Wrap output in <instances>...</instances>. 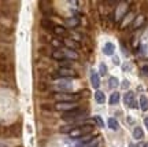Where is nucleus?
Listing matches in <instances>:
<instances>
[{"label":"nucleus","instance_id":"423d86ee","mask_svg":"<svg viewBox=\"0 0 148 147\" xmlns=\"http://www.w3.org/2000/svg\"><path fill=\"white\" fill-rule=\"evenodd\" d=\"M71 81L67 79H59L58 81H56V87H58L59 89H62V91H69V89H71Z\"/></svg>","mask_w":148,"mask_h":147},{"label":"nucleus","instance_id":"39448f33","mask_svg":"<svg viewBox=\"0 0 148 147\" xmlns=\"http://www.w3.org/2000/svg\"><path fill=\"white\" fill-rule=\"evenodd\" d=\"M127 7H129V4H127V3H119V4H118V7H116V12H115L116 22L122 21V19H123V17L129 12Z\"/></svg>","mask_w":148,"mask_h":147},{"label":"nucleus","instance_id":"f3484780","mask_svg":"<svg viewBox=\"0 0 148 147\" xmlns=\"http://www.w3.org/2000/svg\"><path fill=\"white\" fill-rule=\"evenodd\" d=\"M140 109L143 111H147L148 110V98L147 96H140Z\"/></svg>","mask_w":148,"mask_h":147},{"label":"nucleus","instance_id":"a878e982","mask_svg":"<svg viewBox=\"0 0 148 147\" xmlns=\"http://www.w3.org/2000/svg\"><path fill=\"white\" fill-rule=\"evenodd\" d=\"M79 22H78V19L77 18H70L69 21H67V25H70V26H77Z\"/></svg>","mask_w":148,"mask_h":147},{"label":"nucleus","instance_id":"9b49d317","mask_svg":"<svg viewBox=\"0 0 148 147\" xmlns=\"http://www.w3.org/2000/svg\"><path fill=\"white\" fill-rule=\"evenodd\" d=\"M115 51V46L112 44V43H106L104 44V47H103V52L106 54V55H112Z\"/></svg>","mask_w":148,"mask_h":147},{"label":"nucleus","instance_id":"b1692460","mask_svg":"<svg viewBox=\"0 0 148 147\" xmlns=\"http://www.w3.org/2000/svg\"><path fill=\"white\" fill-rule=\"evenodd\" d=\"M93 121H95V122L100 126V128H103V126H104V122H103V120H101L100 116H95V117H93Z\"/></svg>","mask_w":148,"mask_h":147},{"label":"nucleus","instance_id":"20e7f679","mask_svg":"<svg viewBox=\"0 0 148 147\" xmlns=\"http://www.w3.org/2000/svg\"><path fill=\"white\" fill-rule=\"evenodd\" d=\"M55 109L66 113V111H71L74 109H78V105H77V102H58L55 105Z\"/></svg>","mask_w":148,"mask_h":147},{"label":"nucleus","instance_id":"2eb2a0df","mask_svg":"<svg viewBox=\"0 0 148 147\" xmlns=\"http://www.w3.org/2000/svg\"><path fill=\"white\" fill-rule=\"evenodd\" d=\"M133 100H134V94H133L132 91H129V92L125 95V98H123V103L126 106H130Z\"/></svg>","mask_w":148,"mask_h":147},{"label":"nucleus","instance_id":"6ab92c4d","mask_svg":"<svg viewBox=\"0 0 148 147\" xmlns=\"http://www.w3.org/2000/svg\"><path fill=\"white\" fill-rule=\"evenodd\" d=\"M53 32L56 33V35H59V36H64L66 35V28L64 26H60V25H55V28H53Z\"/></svg>","mask_w":148,"mask_h":147},{"label":"nucleus","instance_id":"5701e85b","mask_svg":"<svg viewBox=\"0 0 148 147\" xmlns=\"http://www.w3.org/2000/svg\"><path fill=\"white\" fill-rule=\"evenodd\" d=\"M66 46H67V47H69V50H75V48H78V44H77V43L74 41V40H66Z\"/></svg>","mask_w":148,"mask_h":147},{"label":"nucleus","instance_id":"ddd939ff","mask_svg":"<svg viewBox=\"0 0 148 147\" xmlns=\"http://www.w3.org/2000/svg\"><path fill=\"white\" fill-rule=\"evenodd\" d=\"M107 124H108V128L112 129V131H118V129H119V124H118V121H116L115 118H112V117L108 118Z\"/></svg>","mask_w":148,"mask_h":147},{"label":"nucleus","instance_id":"4468645a","mask_svg":"<svg viewBox=\"0 0 148 147\" xmlns=\"http://www.w3.org/2000/svg\"><path fill=\"white\" fill-rule=\"evenodd\" d=\"M63 54H64V57L69 58V59H74V61L78 59V54L75 52V51H73V50H69V48H67V50L63 51Z\"/></svg>","mask_w":148,"mask_h":147},{"label":"nucleus","instance_id":"c756f323","mask_svg":"<svg viewBox=\"0 0 148 147\" xmlns=\"http://www.w3.org/2000/svg\"><path fill=\"white\" fill-rule=\"evenodd\" d=\"M129 147H137V146H134V144H129Z\"/></svg>","mask_w":148,"mask_h":147},{"label":"nucleus","instance_id":"bb28decb","mask_svg":"<svg viewBox=\"0 0 148 147\" xmlns=\"http://www.w3.org/2000/svg\"><path fill=\"white\" fill-rule=\"evenodd\" d=\"M52 46H53V47H62V41H60V40H56V39H53V40H52Z\"/></svg>","mask_w":148,"mask_h":147},{"label":"nucleus","instance_id":"a211bd4d","mask_svg":"<svg viewBox=\"0 0 148 147\" xmlns=\"http://www.w3.org/2000/svg\"><path fill=\"white\" fill-rule=\"evenodd\" d=\"M143 136H144V132H143V129L140 128V126H136L134 129H133V137L134 139H143Z\"/></svg>","mask_w":148,"mask_h":147},{"label":"nucleus","instance_id":"1a4fd4ad","mask_svg":"<svg viewBox=\"0 0 148 147\" xmlns=\"http://www.w3.org/2000/svg\"><path fill=\"white\" fill-rule=\"evenodd\" d=\"M133 19H134V15H133L132 11H129L126 15L123 17V19L121 21V25H119V26H121V29H125V28H126L130 22H133Z\"/></svg>","mask_w":148,"mask_h":147},{"label":"nucleus","instance_id":"0eeeda50","mask_svg":"<svg viewBox=\"0 0 148 147\" xmlns=\"http://www.w3.org/2000/svg\"><path fill=\"white\" fill-rule=\"evenodd\" d=\"M144 23H145V15L138 14L137 17H134V19L132 22V29H138L140 26H143Z\"/></svg>","mask_w":148,"mask_h":147},{"label":"nucleus","instance_id":"412c9836","mask_svg":"<svg viewBox=\"0 0 148 147\" xmlns=\"http://www.w3.org/2000/svg\"><path fill=\"white\" fill-rule=\"evenodd\" d=\"M118 85H119V81H118L116 77H110L108 79V87L110 88H116Z\"/></svg>","mask_w":148,"mask_h":147},{"label":"nucleus","instance_id":"dca6fc26","mask_svg":"<svg viewBox=\"0 0 148 147\" xmlns=\"http://www.w3.org/2000/svg\"><path fill=\"white\" fill-rule=\"evenodd\" d=\"M119 98H121V95L118 94V92H112V94L110 95L108 103H110V105H116V103L119 102Z\"/></svg>","mask_w":148,"mask_h":147},{"label":"nucleus","instance_id":"2f4dec72","mask_svg":"<svg viewBox=\"0 0 148 147\" xmlns=\"http://www.w3.org/2000/svg\"><path fill=\"white\" fill-rule=\"evenodd\" d=\"M147 48H148V46H147Z\"/></svg>","mask_w":148,"mask_h":147},{"label":"nucleus","instance_id":"7c9ffc66","mask_svg":"<svg viewBox=\"0 0 148 147\" xmlns=\"http://www.w3.org/2000/svg\"><path fill=\"white\" fill-rule=\"evenodd\" d=\"M143 147H148V142H147V143H145V144H144V146H143Z\"/></svg>","mask_w":148,"mask_h":147},{"label":"nucleus","instance_id":"cd10ccee","mask_svg":"<svg viewBox=\"0 0 148 147\" xmlns=\"http://www.w3.org/2000/svg\"><path fill=\"white\" fill-rule=\"evenodd\" d=\"M141 72H143V74H148V66H143Z\"/></svg>","mask_w":148,"mask_h":147},{"label":"nucleus","instance_id":"9d476101","mask_svg":"<svg viewBox=\"0 0 148 147\" xmlns=\"http://www.w3.org/2000/svg\"><path fill=\"white\" fill-rule=\"evenodd\" d=\"M85 132L82 131V128L81 126H77V128H74L73 131H70L69 132V135L70 137H73V139H77V137H81L82 135H84Z\"/></svg>","mask_w":148,"mask_h":147},{"label":"nucleus","instance_id":"f257e3e1","mask_svg":"<svg viewBox=\"0 0 148 147\" xmlns=\"http://www.w3.org/2000/svg\"><path fill=\"white\" fill-rule=\"evenodd\" d=\"M88 116V113L84 111L82 109H74L71 111H66L62 114V120L64 121H77L79 118H84V117Z\"/></svg>","mask_w":148,"mask_h":147},{"label":"nucleus","instance_id":"4be33fe9","mask_svg":"<svg viewBox=\"0 0 148 147\" xmlns=\"http://www.w3.org/2000/svg\"><path fill=\"white\" fill-rule=\"evenodd\" d=\"M41 26L45 28V29H52V30H53L55 25H53V23L49 21V19H42V21H41Z\"/></svg>","mask_w":148,"mask_h":147},{"label":"nucleus","instance_id":"aec40b11","mask_svg":"<svg viewBox=\"0 0 148 147\" xmlns=\"http://www.w3.org/2000/svg\"><path fill=\"white\" fill-rule=\"evenodd\" d=\"M52 58L53 59H56V61H63L66 57H64V54H63V51H53L52 52Z\"/></svg>","mask_w":148,"mask_h":147},{"label":"nucleus","instance_id":"7ed1b4c3","mask_svg":"<svg viewBox=\"0 0 148 147\" xmlns=\"http://www.w3.org/2000/svg\"><path fill=\"white\" fill-rule=\"evenodd\" d=\"M59 102H77L79 94H66V92H58L53 95Z\"/></svg>","mask_w":148,"mask_h":147},{"label":"nucleus","instance_id":"f03ea898","mask_svg":"<svg viewBox=\"0 0 148 147\" xmlns=\"http://www.w3.org/2000/svg\"><path fill=\"white\" fill-rule=\"evenodd\" d=\"M55 79H69V77H77V72L74 69L69 68V66H62V68L58 70L56 76H53Z\"/></svg>","mask_w":148,"mask_h":147},{"label":"nucleus","instance_id":"6e6552de","mask_svg":"<svg viewBox=\"0 0 148 147\" xmlns=\"http://www.w3.org/2000/svg\"><path fill=\"white\" fill-rule=\"evenodd\" d=\"M90 84H92V88L99 91V87H100V76L96 73V72L90 73Z\"/></svg>","mask_w":148,"mask_h":147},{"label":"nucleus","instance_id":"f8f14e48","mask_svg":"<svg viewBox=\"0 0 148 147\" xmlns=\"http://www.w3.org/2000/svg\"><path fill=\"white\" fill-rule=\"evenodd\" d=\"M95 100L99 103V105H103V103L106 102V95H104V92H101V91H96Z\"/></svg>","mask_w":148,"mask_h":147},{"label":"nucleus","instance_id":"393cba45","mask_svg":"<svg viewBox=\"0 0 148 147\" xmlns=\"http://www.w3.org/2000/svg\"><path fill=\"white\" fill-rule=\"evenodd\" d=\"M99 72H100V74H99V76H106V73H107V66H106V63H100Z\"/></svg>","mask_w":148,"mask_h":147},{"label":"nucleus","instance_id":"c85d7f7f","mask_svg":"<svg viewBox=\"0 0 148 147\" xmlns=\"http://www.w3.org/2000/svg\"><path fill=\"white\" fill-rule=\"evenodd\" d=\"M144 125H145V128H147V131H148V117L144 118Z\"/></svg>","mask_w":148,"mask_h":147}]
</instances>
